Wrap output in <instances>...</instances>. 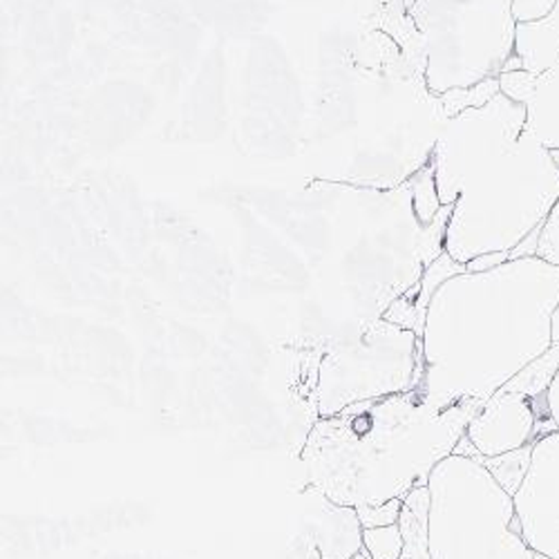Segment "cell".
<instances>
[{"mask_svg":"<svg viewBox=\"0 0 559 559\" xmlns=\"http://www.w3.org/2000/svg\"><path fill=\"white\" fill-rule=\"evenodd\" d=\"M356 510H358L362 528L392 526V524H399L401 510H403V499H392V501L374 503V506H358Z\"/></svg>","mask_w":559,"mask_h":559,"instance_id":"obj_15","label":"cell"},{"mask_svg":"<svg viewBox=\"0 0 559 559\" xmlns=\"http://www.w3.org/2000/svg\"><path fill=\"white\" fill-rule=\"evenodd\" d=\"M526 110V128L537 142L548 151H559V59L542 74H535Z\"/></svg>","mask_w":559,"mask_h":559,"instance_id":"obj_10","label":"cell"},{"mask_svg":"<svg viewBox=\"0 0 559 559\" xmlns=\"http://www.w3.org/2000/svg\"><path fill=\"white\" fill-rule=\"evenodd\" d=\"M352 559H371V557H369V552L362 548V550H360V552H356Z\"/></svg>","mask_w":559,"mask_h":559,"instance_id":"obj_20","label":"cell"},{"mask_svg":"<svg viewBox=\"0 0 559 559\" xmlns=\"http://www.w3.org/2000/svg\"><path fill=\"white\" fill-rule=\"evenodd\" d=\"M515 57L522 70L533 74H542L559 59V0L544 21L518 25Z\"/></svg>","mask_w":559,"mask_h":559,"instance_id":"obj_11","label":"cell"},{"mask_svg":"<svg viewBox=\"0 0 559 559\" xmlns=\"http://www.w3.org/2000/svg\"><path fill=\"white\" fill-rule=\"evenodd\" d=\"M428 488L432 559H550L526 542L515 497L479 454H450Z\"/></svg>","mask_w":559,"mask_h":559,"instance_id":"obj_4","label":"cell"},{"mask_svg":"<svg viewBox=\"0 0 559 559\" xmlns=\"http://www.w3.org/2000/svg\"><path fill=\"white\" fill-rule=\"evenodd\" d=\"M552 345H559V305L552 313Z\"/></svg>","mask_w":559,"mask_h":559,"instance_id":"obj_19","label":"cell"},{"mask_svg":"<svg viewBox=\"0 0 559 559\" xmlns=\"http://www.w3.org/2000/svg\"><path fill=\"white\" fill-rule=\"evenodd\" d=\"M426 83L441 97L499 79L515 57L518 21L510 0H414Z\"/></svg>","mask_w":559,"mask_h":559,"instance_id":"obj_5","label":"cell"},{"mask_svg":"<svg viewBox=\"0 0 559 559\" xmlns=\"http://www.w3.org/2000/svg\"><path fill=\"white\" fill-rule=\"evenodd\" d=\"M362 548L371 559H401L403 533L399 524L362 528Z\"/></svg>","mask_w":559,"mask_h":559,"instance_id":"obj_14","label":"cell"},{"mask_svg":"<svg viewBox=\"0 0 559 559\" xmlns=\"http://www.w3.org/2000/svg\"><path fill=\"white\" fill-rule=\"evenodd\" d=\"M557 305L559 266L537 255L445 280L428 307L416 388L439 407H481L552 347Z\"/></svg>","mask_w":559,"mask_h":559,"instance_id":"obj_1","label":"cell"},{"mask_svg":"<svg viewBox=\"0 0 559 559\" xmlns=\"http://www.w3.org/2000/svg\"><path fill=\"white\" fill-rule=\"evenodd\" d=\"M510 5L518 25H526L544 21L555 10L557 0H510Z\"/></svg>","mask_w":559,"mask_h":559,"instance_id":"obj_16","label":"cell"},{"mask_svg":"<svg viewBox=\"0 0 559 559\" xmlns=\"http://www.w3.org/2000/svg\"><path fill=\"white\" fill-rule=\"evenodd\" d=\"M300 503L305 528L320 559H352L362 550V524L354 506L338 503L309 484Z\"/></svg>","mask_w":559,"mask_h":559,"instance_id":"obj_9","label":"cell"},{"mask_svg":"<svg viewBox=\"0 0 559 559\" xmlns=\"http://www.w3.org/2000/svg\"><path fill=\"white\" fill-rule=\"evenodd\" d=\"M542 418H546V421L550 424L552 432L555 430L559 432V369H557V374H555V379H552V383H550V388L544 396L539 421H542ZM537 432H539V428H537Z\"/></svg>","mask_w":559,"mask_h":559,"instance_id":"obj_17","label":"cell"},{"mask_svg":"<svg viewBox=\"0 0 559 559\" xmlns=\"http://www.w3.org/2000/svg\"><path fill=\"white\" fill-rule=\"evenodd\" d=\"M403 533L401 559H432L430 555V488H416L403 499L399 518Z\"/></svg>","mask_w":559,"mask_h":559,"instance_id":"obj_12","label":"cell"},{"mask_svg":"<svg viewBox=\"0 0 559 559\" xmlns=\"http://www.w3.org/2000/svg\"><path fill=\"white\" fill-rule=\"evenodd\" d=\"M424 377V343L412 330L377 318L322 356L316 414L334 416L347 405L414 390Z\"/></svg>","mask_w":559,"mask_h":559,"instance_id":"obj_6","label":"cell"},{"mask_svg":"<svg viewBox=\"0 0 559 559\" xmlns=\"http://www.w3.org/2000/svg\"><path fill=\"white\" fill-rule=\"evenodd\" d=\"M537 428L539 416L533 399L501 388L473 416L465 437L481 456H497L535 443Z\"/></svg>","mask_w":559,"mask_h":559,"instance_id":"obj_8","label":"cell"},{"mask_svg":"<svg viewBox=\"0 0 559 559\" xmlns=\"http://www.w3.org/2000/svg\"><path fill=\"white\" fill-rule=\"evenodd\" d=\"M526 106L503 92L450 117L432 153L437 193L454 206L445 253L468 264L515 251L544 226L559 200V164L526 128Z\"/></svg>","mask_w":559,"mask_h":559,"instance_id":"obj_2","label":"cell"},{"mask_svg":"<svg viewBox=\"0 0 559 559\" xmlns=\"http://www.w3.org/2000/svg\"><path fill=\"white\" fill-rule=\"evenodd\" d=\"M526 542L542 555L559 559V432L533 443L528 475L515 495Z\"/></svg>","mask_w":559,"mask_h":559,"instance_id":"obj_7","label":"cell"},{"mask_svg":"<svg viewBox=\"0 0 559 559\" xmlns=\"http://www.w3.org/2000/svg\"><path fill=\"white\" fill-rule=\"evenodd\" d=\"M479 409L439 407L418 388L347 405L311 426L300 454L307 484L354 508L405 499L428 486Z\"/></svg>","mask_w":559,"mask_h":559,"instance_id":"obj_3","label":"cell"},{"mask_svg":"<svg viewBox=\"0 0 559 559\" xmlns=\"http://www.w3.org/2000/svg\"><path fill=\"white\" fill-rule=\"evenodd\" d=\"M481 463L490 471V475L501 484V488H506L512 497L518 495V490L522 488L528 468H531V459H533V443L512 450V452H503L497 456H481Z\"/></svg>","mask_w":559,"mask_h":559,"instance_id":"obj_13","label":"cell"},{"mask_svg":"<svg viewBox=\"0 0 559 559\" xmlns=\"http://www.w3.org/2000/svg\"><path fill=\"white\" fill-rule=\"evenodd\" d=\"M510 260V253L506 251H499V253H484L475 260H471L468 264H465V271L468 273H486V271H492L501 264H506Z\"/></svg>","mask_w":559,"mask_h":559,"instance_id":"obj_18","label":"cell"}]
</instances>
